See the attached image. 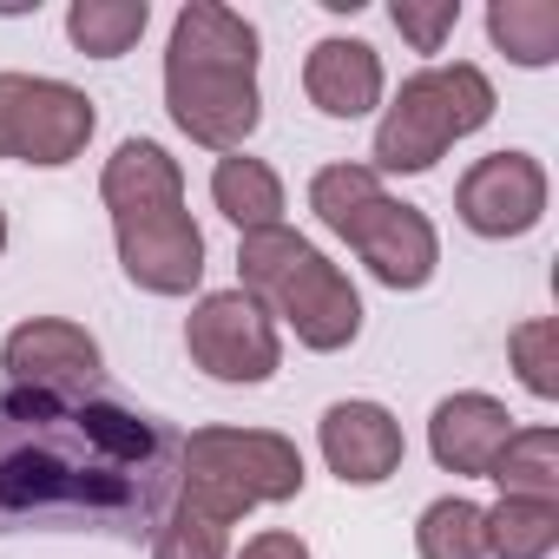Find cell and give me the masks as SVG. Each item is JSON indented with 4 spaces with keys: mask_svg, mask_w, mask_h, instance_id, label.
Returning <instances> with one entry per match:
<instances>
[{
    "mask_svg": "<svg viewBox=\"0 0 559 559\" xmlns=\"http://www.w3.org/2000/svg\"><path fill=\"white\" fill-rule=\"evenodd\" d=\"M415 552L421 559H487V507L448 493L435 507H421L415 520Z\"/></svg>",
    "mask_w": 559,
    "mask_h": 559,
    "instance_id": "cell-21",
    "label": "cell"
},
{
    "mask_svg": "<svg viewBox=\"0 0 559 559\" xmlns=\"http://www.w3.org/2000/svg\"><path fill=\"white\" fill-rule=\"evenodd\" d=\"M185 435L93 389L0 382V539L106 533L152 539L178 500Z\"/></svg>",
    "mask_w": 559,
    "mask_h": 559,
    "instance_id": "cell-1",
    "label": "cell"
},
{
    "mask_svg": "<svg viewBox=\"0 0 559 559\" xmlns=\"http://www.w3.org/2000/svg\"><path fill=\"white\" fill-rule=\"evenodd\" d=\"M487 40L513 67H552L559 60V8L552 0H493L487 8Z\"/></svg>",
    "mask_w": 559,
    "mask_h": 559,
    "instance_id": "cell-17",
    "label": "cell"
},
{
    "mask_svg": "<svg viewBox=\"0 0 559 559\" xmlns=\"http://www.w3.org/2000/svg\"><path fill=\"white\" fill-rule=\"evenodd\" d=\"M185 349L211 382L230 389H257L284 369V343H276V323L263 317V304H250L243 290H211L198 297V310L185 317Z\"/></svg>",
    "mask_w": 559,
    "mask_h": 559,
    "instance_id": "cell-7",
    "label": "cell"
},
{
    "mask_svg": "<svg viewBox=\"0 0 559 559\" xmlns=\"http://www.w3.org/2000/svg\"><path fill=\"white\" fill-rule=\"evenodd\" d=\"M389 21H395V34H402L415 53H441L448 34L461 27V0H395Z\"/></svg>",
    "mask_w": 559,
    "mask_h": 559,
    "instance_id": "cell-25",
    "label": "cell"
},
{
    "mask_svg": "<svg viewBox=\"0 0 559 559\" xmlns=\"http://www.w3.org/2000/svg\"><path fill=\"white\" fill-rule=\"evenodd\" d=\"M99 198H106L112 217L152 211V204H185V171H178V158H171L165 145L126 139V145L106 158V171H99Z\"/></svg>",
    "mask_w": 559,
    "mask_h": 559,
    "instance_id": "cell-15",
    "label": "cell"
},
{
    "mask_svg": "<svg viewBox=\"0 0 559 559\" xmlns=\"http://www.w3.org/2000/svg\"><path fill=\"white\" fill-rule=\"evenodd\" d=\"M119 237V270L152 297H191L204 276V230L191 224L185 204H152V211H126L112 217Z\"/></svg>",
    "mask_w": 559,
    "mask_h": 559,
    "instance_id": "cell-8",
    "label": "cell"
},
{
    "mask_svg": "<svg viewBox=\"0 0 559 559\" xmlns=\"http://www.w3.org/2000/svg\"><path fill=\"white\" fill-rule=\"evenodd\" d=\"M99 112L80 86L40 80V73H0V158L21 165H73L93 139Z\"/></svg>",
    "mask_w": 559,
    "mask_h": 559,
    "instance_id": "cell-6",
    "label": "cell"
},
{
    "mask_svg": "<svg viewBox=\"0 0 559 559\" xmlns=\"http://www.w3.org/2000/svg\"><path fill=\"white\" fill-rule=\"evenodd\" d=\"M0 369H8V382H27V389H93L99 343L67 317H34L0 343Z\"/></svg>",
    "mask_w": 559,
    "mask_h": 559,
    "instance_id": "cell-12",
    "label": "cell"
},
{
    "mask_svg": "<svg viewBox=\"0 0 559 559\" xmlns=\"http://www.w3.org/2000/svg\"><path fill=\"white\" fill-rule=\"evenodd\" d=\"M559 546V500L500 493L487 507V559H546Z\"/></svg>",
    "mask_w": 559,
    "mask_h": 559,
    "instance_id": "cell-19",
    "label": "cell"
},
{
    "mask_svg": "<svg viewBox=\"0 0 559 559\" xmlns=\"http://www.w3.org/2000/svg\"><path fill=\"white\" fill-rule=\"evenodd\" d=\"M343 243L369 263V276H376V284H389V290H421L428 276L441 270V237H435L428 211H421V204H402V198H389V191L369 198V204L349 217Z\"/></svg>",
    "mask_w": 559,
    "mask_h": 559,
    "instance_id": "cell-9",
    "label": "cell"
},
{
    "mask_svg": "<svg viewBox=\"0 0 559 559\" xmlns=\"http://www.w3.org/2000/svg\"><path fill=\"white\" fill-rule=\"evenodd\" d=\"M304 93L323 119H362V112L382 106V53L369 40L330 34L304 60Z\"/></svg>",
    "mask_w": 559,
    "mask_h": 559,
    "instance_id": "cell-14",
    "label": "cell"
},
{
    "mask_svg": "<svg viewBox=\"0 0 559 559\" xmlns=\"http://www.w3.org/2000/svg\"><path fill=\"white\" fill-rule=\"evenodd\" d=\"M369 198H382V178L369 171V165H323L317 178H310V211L323 217V230H349V217L369 204Z\"/></svg>",
    "mask_w": 559,
    "mask_h": 559,
    "instance_id": "cell-22",
    "label": "cell"
},
{
    "mask_svg": "<svg viewBox=\"0 0 559 559\" xmlns=\"http://www.w3.org/2000/svg\"><path fill=\"white\" fill-rule=\"evenodd\" d=\"M317 441L343 487H382L389 474H402V454H408L402 421L382 402H330L317 421Z\"/></svg>",
    "mask_w": 559,
    "mask_h": 559,
    "instance_id": "cell-11",
    "label": "cell"
},
{
    "mask_svg": "<svg viewBox=\"0 0 559 559\" xmlns=\"http://www.w3.org/2000/svg\"><path fill=\"white\" fill-rule=\"evenodd\" d=\"M211 204L243 230H270L284 224V178H276L263 158H243V152H224L217 171H211Z\"/></svg>",
    "mask_w": 559,
    "mask_h": 559,
    "instance_id": "cell-16",
    "label": "cell"
},
{
    "mask_svg": "<svg viewBox=\"0 0 559 559\" xmlns=\"http://www.w3.org/2000/svg\"><path fill=\"white\" fill-rule=\"evenodd\" d=\"M152 559H230V526H217V520L171 500V513L152 533Z\"/></svg>",
    "mask_w": 559,
    "mask_h": 559,
    "instance_id": "cell-24",
    "label": "cell"
},
{
    "mask_svg": "<svg viewBox=\"0 0 559 559\" xmlns=\"http://www.w3.org/2000/svg\"><path fill=\"white\" fill-rule=\"evenodd\" d=\"M152 8L145 0H73L67 8V40L86 53V60H119L139 47Z\"/></svg>",
    "mask_w": 559,
    "mask_h": 559,
    "instance_id": "cell-20",
    "label": "cell"
},
{
    "mask_svg": "<svg viewBox=\"0 0 559 559\" xmlns=\"http://www.w3.org/2000/svg\"><path fill=\"white\" fill-rule=\"evenodd\" d=\"M230 559H310V546L297 533H284V526H270V533H250Z\"/></svg>",
    "mask_w": 559,
    "mask_h": 559,
    "instance_id": "cell-26",
    "label": "cell"
},
{
    "mask_svg": "<svg viewBox=\"0 0 559 559\" xmlns=\"http://www.w3.org/2000/svg\"><path fill=\"white\" fill-rule=\"evenodd\" d=\"M487 480L520 500H559V428H513Z\"/></svg>",
    "mask_w": 559,
    "mask_h": 559,
    "instance_id": "cell-18",
    "label": "cell"
},
{
    "mask_svg": "<svg viewBox=\"0 0 559 559\" xmlns=\"http://www.w3.org/2000/svg\"><path fill=\"white\" fill-rule=\"evenodd\" d=\"M257 27L224 0H191L171 21L165 47V112L171 126L204 152H243V139L263 126L257 93Z\"/></svg>",
    "mask_w": 559,
    "mask_h": 559,
    "instance_id": "cell-2",
    "label": "cell"
},
{
    "mask_svg": "<svg viewBox=\"0 0 559 559\" xmlns=\"http://www.w3.org/2000/svg\"><path fill=\"white\" fill-rule=\"evenodd\" d=\"M507 435H513L507 402H493V395H480V389H461V395H448V402L428 415V448H435V461H441L448 474H461V480H487V467L500 461Z\"/></svg>",
    "mask_w": 559,
    "mask_h": 559,
    "instance_id": "cell-13",
    "label": "cell"
},
{
    "mask_svg": "<svg viewBox=\"0 0 559 559\" xmlns=\"http://www.w3.org/2000/svg\"><path fill=\"white\" fill-rule=\"evenodd\" d=\"M507 356H513L526 395H539V402L559 395V323H552V317H526V323L507 336Z\"/></svg>",
    "mask_w": 559,
    "mask_h": 559,
    "instance_id": "cell-23",
    "label": "cell"
},
{
    "mask_svg": "<svg viewBox=\"0 0 559 559\" xmlns=\"http://www.w3.org/2000/svg\"><path fill=\"white\" fill-rule=\"evenodd\" d=\"M493 119V80L474 67V60H454V67H421L402 80V93L382 106V126H376V178L402 171H435L448 158L454 139L480 132Z\"/></svg>",
    "mask_w": 559,
    "mask_h": 559,
    "instance_id": "cell-5",
    "label": "cell"
},
{
    "mask_svg": "<svg viewBox=\"0 0 559 559\" xmlns=\"http://www.w3.org/2000/svg\"><path fill=\"white\" fill-rule=\"evenodd\" d=\"M237 290L263 304L270 323H290L304 349L336 356L362 336V297L349 276L290 224L243 230L237 237Z\"/></svg>",
    "mask_w": 559,
    "mask_h": 559,
    "instance_id": "cell-3",
    "label": "cell"
},
{
    "mask_svg": "<svg viewBox=\"0 0 559 559\" xmlns=\"http://www.w3.org/2000/svg\"><path fill=\"white\" fill-rule=\"evenodd\" d=\"M310 480L304 454L276 428H191L178 448V507L237 526L250 507H284Z\"/></svg>",
    "mask_w": 559,
    "mask_h": 559,
    "instance_id": "cell-4",
    "label": "cell"
},
{
    "mask_svg": "<svg viewBox=\"0 0 559 559\" xmlns=\"http://www.w3.org/2000/svg\"><path fill=\"white\" fill-rule=\"evenodd\" d=\"M454 211L474 237H526L546 217V165L533 152H487L454 185Z\"/></svg>",
    "mask_w": 559,
    "mask_h": 559,
    "instance_id": "cell-10",
    "label": "cell"
},
{
    "mask_svg": "<svg viewBox=\"0 0 559 559\" xmlns=\"http://www.w3.org/2000/svg\"><path fill=\"white\" fill-rule=\"evenodd\" d=\"M0 250H8V211H0Z\"/></svg>",
    "mask_w": 559,
    "mask_h": 559,
    "instance_id": "cell-27",
    "label": "cell"
}]
</instances>
